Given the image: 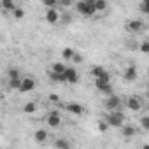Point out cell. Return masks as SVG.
Wrapping results in <instances>:
<instances>
[{"mask_svg":"<svg viewBox=\"0 0 149 149\" xmlns=\"http://www.w3.org/2000/svg\"><path fill=\"white\" fill-rule=\"evenodd\" d=\"M46 123H47V126H51V128H58V126L61 125L60 112H58V111H49V114H47V118H46Z\"/></svg>","mask_w":149,"mask_h":149,"instance_id":"7","label":"cell"},{"mask_svg":"<svg viewBox=\"0 0 149 149\" xmlns=\"http://www.w3.org/2000/svg\"><path fill=\"white\" fill-rule=\"evenodd\" d=\"M139 49H140V53L149 54V40H142V42H140V46H139Z\"/></svg>","mask_w":149,"mask_h":149,"instance_id":"26","label":"cell"},{"mask_svg":"<svg viewBox=\"0 0 149 149\" xmlns=\"http://www.w3.org/2000/svg\"><path fill=\"white\" fill-rule=\"evenodd\" d=\"M142 28H144V21L142 19H130V21H126V30L130 33H139Z\"/></svg>","mask_w":149,"mask_h":149,"instance_id":"9","label":"cell"},{"mask_svg":"<svg viewBox=\"0 0 149 149\" xmlns=\"http://www.w3.org/2000/svg\"><path fill=\"white\" fill-rule=\"evenodd\" d=\"M13 16H14L16 19H21V18L25 16V11H23V7H19V6H18V7L14 9V13H13Z\"/></svg>","mask_w":149,"mask_h":149,"instance_id":"28","label":"cell"},{"mask_svg":"<svg viewBox=\"0 0 149 149\" xmlns=\"http://www.w3.org/2000/svg\"><path fill=\"white\" fill-rule=\"evenodd\" d=\"M146 97H147V100H149V91H147V95H146Z\"/></svg>","mask_w":149,"mask_h":149,"instance_id":"33","label":"cell"},{"mask_svg":"<svg viewBox=\"0 0 149 149\" xmlns=\"http://www.w3.org/2000/svg\"><path fill=\"white\" fill-rule=\"evenodd\" d=\"M147 76H149V68H147Z\"/></svg>","mask_w":149,"mask_h":149,"instance_id":"34","label":"cell"},{"mask_svg":"<svg viewBox=\"0 0 149 149\" xmlns=\"http://www.w3.org/2000/svg\"><path fill=\"white\" fill-rule=\"evenodd\" d=\"M49 102H51V104H58V102H60V97H58L56 93H51V95H49Z\"/></svg>","mask_w":149,"mask_h":149,"instance_id":"30","label":"cell"},{"mask_svg":"<svg viewBox=\"0 0 149 149\" xmlns=\"http://www.w3.org/2000/svg\"><path fill=\"white\" fill-rule=\"evenodd\" d=\"M65 109H67L70 114H74V116H83V114H84V107H83L81 104H74V102H72V104H67Z\"/></svg>","mask_w":149,"mask_h":149,"instance_id":"11","label":"cell"},{"mask_svg":"<svg viewBox=\"0 0 149 149\" xmlns=\"http://www.w3.org/2000/svg\"><path fill=\"white\" fill-rule=\"evenodd\" d=\"M77 81H79V74H77L76 67H67L65 83H68V84H77Z\"/></svg>","mask_w":149,"mask_h":149,"instance_id":"8","label":"cell"},{"mask_svg":"<svg viewBox=\"0 0 149 149\" xmlns=\"http://www.w3.org/2000/svg\"><path fill=\"white\" fill-rule=\"evenodd\" d=\"M23 111H25L26 114H32V112H35V111H37V104H35V102H28V104H25Z\"/></svg>","mask_w":149,"mask_h":149,"instance_id":"23","label":"cell"},{"mask_svg":"<svg viewBox=\"0 0 149 149\" xmlns=\"http://www.w3.org/2000/svg\"><path fill=\"white\" fill-rule=\"evenodd\" d=\"M61 21H63V23H68V21H72V16H68V14H61Z\"/></svg>","mask_w":149,"mask_h":149,"instance_id":"31","label":"cell"},{"mask_svg":"<svg viewBox=\"0 0 149 149\" xmlns=\"http://www.w3.org/2000/svg\"><path fill=\"white\" fill-rule=\"evenodd\" d=\"M7 76H9V79H19V70L18 68H9Z\"/></svg>","mask_w":149,"mask_h":149,"instance_id":"27","label":"cell"},{"mask_svg":"<svg viewBox=\"0 0 149 149\" xmlns=\"http://www.w3.org/2000/svg\"><path fill=\"white\" fill-rule=\"evenodd\" d=\"M121 98L118 97V95H111V97H107L105 98V102H104V107L109 111V112H114V111H119V107H121Z\"/></svg>","mask_w":149,"mask_h":149,"instance_id":"4","label":"cell"},{"mask_svg":"<svg viewBox=\"0 0 149 149\" xmlns=\"http://www.w3.org/2000/svg\"><path fill=\"white\" fill-rule=\"evenodd\" d=\"M109 128H111V126H109V123H107L105 119H100V121H98V130H100L102 133H105Z\"/></svg>","mask_w":149,"mask_h":149,"instance_id":"25","label":"cell"},{"mask_svg":"<svg viewBox=\"0 0 149 149\" xmlns=\"http://www.w3.org/2000/svg\"><path fill=\"white\" fill-rule=\"evenodd\" d=\"M95 88H97L100 93H104L105 97H111V95H114V93H112V84H111V76H109V72L105 74L104 77H100V79H95Z\"/></svg>","mask_w":149,"mask_h":149,"instance_id":"2","label":"cell"},{"mask_svg":"<svg viewBox=\"0 0 149 149\" xmlns=\"http://www.w3.org/2000/svg\"><path fill=\"white\" fill-rule=\"evenodd\" d=\"M44 18H46V21L49 25H58L61 21V13L58 9H47L46 14H44Z\"/></svg>","mask_w":149,"mask_h":149,"instance_id":"6","label":"cell"},{"mask_svg":"<svg viewBox=\"0 0 149 149\" xmlns=\"http://www.w3.org/2000/svg\"><path fill=\"white\" fill-rule=\"evenodd\" d=\"M125 79L126 81H135L137 79V68H135V65H128L125 68Z\"/></svg>","mask_w":149,"mask_h":149,"instance_id":"16","label":"cell"},{"mask_svg":"<svg viewBox=\"0 0 149 149\" xmlns=\"http://www.w3.org/2000/svg\"><path fill=\"white\" fill-rule=\"evenodd\" d=\"M139 9H140V13L149 16V0H142V2L139 4Z\"/></svg>","mask_w":149,"mask_h":149,"instance_id":"24","label":"cell"},{"mask_svg":"<svg viewBox=\"0 0 149 149\" xmlns=\"http://www.w3.org/2000/svg\"><path fill=\"white\" fill-rule=\"evenodd\" d=\"M93 4H95V11L100 14V13H105L109 9V4L105 2V0H93Z\"/></svg>","mask_w":149,"mask_h":149,"instance_id":"20","label":"cell"},{"mask_svg":"<svg viewBox=\"0 0 149 149\" xmlns=\"http://www.w3.org/2000/svg\"><path fill=\"white\" fill-rule=\"evenodd\" d=\"M77 51L76 49H72V47H63L61 49V58L65 60V61H72V58H74V54H76Z\"/></svg>","mask_w":149,"mask_h":149,"instance_id":"19","label":"cell"},{"mask_svg":"<svg viewBox=\"0 0 149 149\" xmlns=\"http://www.w3.org/2000/svg\"><path fill=\"white\" fill-rule=\"evenodd\" d=\"M47 139H49V135H47V132H46V130L39 128V130H35V132H33V140H35L37 144H46V142H47Z\"/></svg>","mask_w":149,"mask_h":149,"instance_id":"13","label":"cell"},{"mask_svg":"<svg viewBox=\"0 0 149 149\" xmlns=\"http://www.w3.org/2000/svg\"><path fill=\"white\" fill-rule=\"evenodd\" d=\"M142 149H149V144H144V146H142Z\"/></svg>","mask_w":149,"mask_h":149,"instance_id":"32","label":"cell"},{"mask_svg":"<svg viewBox=\"0 0 149 149\" xmlns=\"http://www.w3.org/2000/svg\"><path fill=\"white\" fill-rule=\"evenodd\" d=\"M139 126H140L144 132H149V116H147V114L139 116Z\"/></svg>","mask_w":149,"mask_h":149,"instance_id":"21","label":"cell"},{"mask_svg":"<svg viewBox=\"0 0 149 149\" xmlns=\"http://www.w3.org/2000/svg\"><path fill=\"white\" fill-rule=\"evenodd\" d=\"M72 63H76V65L83 63V54L81 53H76V54H74V58H72Z\"/></svg>","mask_w":149,"mask_h":149,"instance_id":"29","label":"cell"},{"mask_svg":"<svg viewBox=\"0 0 149 149\" xmlns=\"http://www.w3.org/2000/svg\"><path fill=\"white\" fill-rule=\"evenodd\" d=\"M32 90H35V79L33 77H23V81H21V93H28V91H32Z\"/></svg>","mask_w":149,"mask_h":149,"instance_id":"10","label":"cell"},{"mask_svg":"<svg viewBox=\"0 0 149 149\" xmlns=\"http://www.w3.org/2000/svg\"><path fill=\"white\" fill-rule=\"evenodd\" d=\"M147 33H149V28H147Z\"/></svg>","mask_w":149,"mask_h":149,"instance_id":"36","label":"cell"},{"mask_svg":"<svg viewBox=\"0 0 149 149\" xmlns=\"http://www.w3.org/2000/svg\"><path fill=\"white\" fill-rule=\"evenodd\" d=\"M147 91H149V84H147Z\"/></svg>","mask_w":149,"mask_h":149,"instance_id":"35","label":"cell"},{"mask_svg":"<svg viewBox=\"0 0 149 149\" xmlns=\"http://www.w3.org/2000/svg\"><path fill=\"white\" fill-rule=\"evenodd\" d=\"M90 74H91V76H93L95 79H100V77H104L105 74H107V70H105L104 67H100V65H95V67H91Z\"/></svg>","mask_w":149,"mask_h":149,"instance_id":"17","label":"cell"},{"mask_svg":"<svg viewBox=\"0 0 149 149\" xmlns=\"http://www.w3.org/2000/svg\"><path fill=\"white\" fill-rule=\"evenodd\" d=\"M54 147L56 149H72V142L68 140V139H65V137H58V139H54Z\"/></svg>","mask_w":149,"mask_h":149,"instance_id":"14","label":"cell"},{"mask_svg":"<svg viewBox=\"0 0 149 149\" xmlns=\"http://www.w3.org/2000/svg\"><path fill=\"white\" fill-rule=\"evenodd\" d=\"M121 133H123V137H125V139H133V137L137 135V126H133V125L126 123V125L121 128Z\"/></svg>","mask_w":149,"mask_h":149,"instance_id":"12","label":"cell"},{"mask_svg":"<svg viewBox=\"0 0 149 149\" xmlns=\"http://www.w3.org/2000/svg\"><path fill=\"white\" fill-rule=\"evenodd\" d=\"M125 105H126V109H130V111H133V112H139V111L142 109V100H140V97L132 95V97L126 98Z\"/></svg>","mask_w":149,"mask_h":149,"instance_id":"5","label":"cell"},{"mask_svg":"<svg viewBox=\"0 0 149 149\" xmlns=\"http://www.w3.org/2000/svg\"><path fill=\"white\" fill-rule=\"evenodd\" d=\"M105 121H107L109 126H112V128H123V126L126 125V118H125V114H123L121 111L109 112V114L105 116Z\"/></svg>","mask_w":149,"mask_h":149,"instance_id":"3","label":"cell"},{"mask_svg":"<svg viewBox=\"0 0 149 149\" xmlns=\"http://www.w3.org/2000/svg\"><path fill=\"white\" fill-rule=\"evenodd\" d=\"M0 6H2V9H4V13H14V9L18 7V4H14V2H11V0H2L0 2Z\"/></svg>","mask_w":149,"mask_h":149,"instance_id":"18","label":"cell"},{"mask_svg":"<svg viewBox=\"0 0 149 149\" xmlns=\"http://www.w3.org/2000/svg\"><path fill=\"white\" fill-rule=\"evenodd\" d=\"M49 70L53 72V74H56V76H61V77H65V72H67V65L65 63H53L51 67H49Z\"/></svg>","mask_w":149,"mask_h":149,"instance_id":"15","label":"cell"},{"mask_svg":"<svg viewBox=\"0 0 149 149\" xmlns=\"http://www.w3.org/2000/svg\"><path fill=\"white\" fill-rule=\"evenodd\" d=\"M21 81L23 79H9V88L11 90H21Z\"/></svg>","mask_w":149,"mask_h":149,"instance_id":"22","label":"cell"},{"mask_svg":"<svg viewBox=\"0 0 149 149\" xmlns=\"http://www.w3.org/2000/svg\"><path fill=\"white\" fill-rule=\"evenodd\" d=\"M76 11L86 18H91L93 14H97L95 11V4H93V0H81V2H76Z\"/></svg>","mask_w":149,"mask_h":149,"instance_id":"1","label":"cell"}]
</instances>
